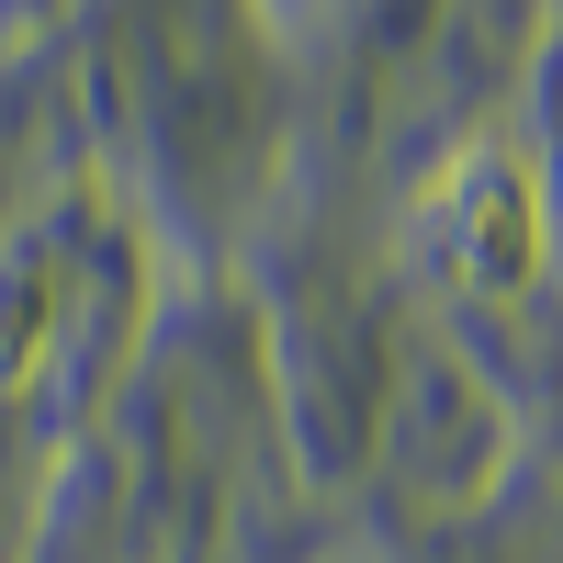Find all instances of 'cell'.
Here are the masks:
<instances>
[{"label":"cell","mask_w":563,"mask_h":563,"mask_svg":"<svg viewBox=\"0 0 563 563\" xmlns=\"http://www.w3.org/2000/svg\"><path fill=\"white\" fill-rule=\"evenodd\" d=\"M541 249H552V214H541L530 158L474 135V147L440 169V192H429V260L462 282V294H530Z\"/></svg>","instance_id":"obj_1"}]
</instances>
